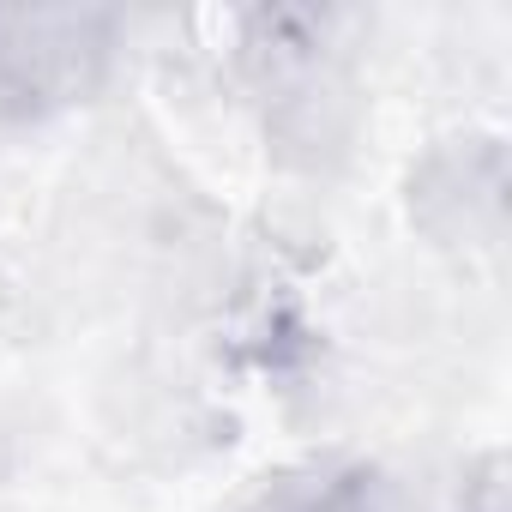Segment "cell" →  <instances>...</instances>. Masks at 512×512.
<instances>
[{
    "instance_id": "cell-1",
    "label": "cell",
    "mask_w": 512,
    "mask_h": 512,
    "mask_svg": "<svg viewBox=\"0 0 512 512\" xmlns=\"http://www.w3.org/2000/svg\"><path fill=\"white\" fill-rule=\"evenodd\" d=\"M103 61V19L85 13H0V91L73 97Z\"/></svg>"
},
{
    "instance_id": "cell-2",
    "label": "cell",
    "mask_w": 512,
    "mask_h": 512,
    "mask_svg": "<svg viewBox=\"0 0 512 512\" xmlns=\"http://www.w3.org/2000/svg\"><path fill=\"white\" fill-rule=\"evenodd\" d=\"M247 512H386V488L368 464H308L272 482Z\"/></svg>"
},
{
    "instance_id": "cell-3",
    "label": "cell",
    "mask_w": 512,
    "mask_h": 512,
    "mask_svg": "<svg viewBox=\"0 0 512 512\" xmlns=\"http://www.w3.org/2000/svg\"><path fill=\"white\" fill-rule=\"evenodd\" d=\"M464 512H506V494H500V470H488L482 482H470V494H464Z\"/></svg>"
}]
</instances>
